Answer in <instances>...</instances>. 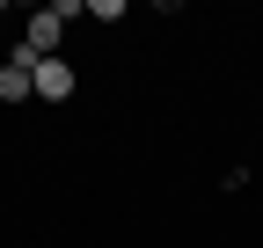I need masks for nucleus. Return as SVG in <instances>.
I'll return each mask as SVG.
<instances>
[{
	"instance_id": "obj_2",
	"label": "nucleus",
	"mask_w": 263,
	"mask_h": 248,
	"mask_svg": "<svg viewBox=\"0 0 263 248\" xmlns=\"http://www.w3.org/2000/svg\"><path fill=\"white\" fill-rule=\"evenodd\" d=\"M59 29H66V22H59L51 8H37V15H29V29H22V44L37 51V58H59Z\"/></svg>"
},
{
	"instance_id": "obj_3",
	"label": "nucleus",
	"mask_w": 263,
	"mask_h": 248,
	"mask_svg": "<svg viewBox=\"0 0 263 248\" xmlns=\"http://www.w3.org/2000/svg\"><path fill=\"white\" fill-rule=\"evenodd\" d=\"M37 95V73L29 66H0V102H29Z\"/></svg>"
},
{
	"instance_id": "obj_1",
	"label": "nucleus",
	"mask_w": 263,
	"mask_h": 248,
	"mask_svg": "<svg viewBox=\"0 0 263 248\" xmlns=\"http://www.w3.org/2000/svg\"><path fill=\"white\" fill-rule=\"evenodd\" d=\"M73 88H81V73L66 66V58H44V66H37V95H44V102H66Z\"/></svg>"
}]
</instances>
